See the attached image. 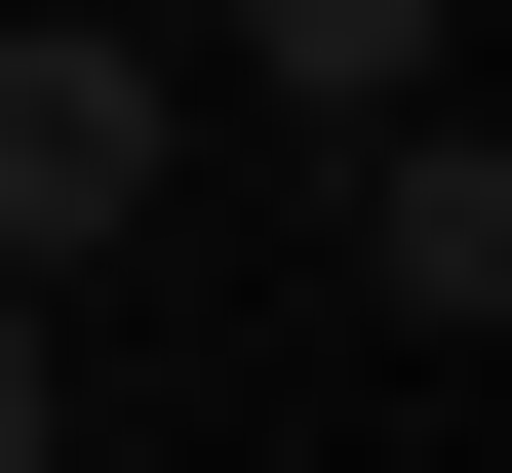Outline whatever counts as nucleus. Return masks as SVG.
I'll return each instance as SVG.
<instances>
[{
	"label": "nucleus",
	"instance_id": "f257e3e1",
	"mask_svg": "<svg viewBox=\"0 0 512 473\" xmlns=\"http://www.w3.org/2000/svg\"><path fill=\"white\" fill-rule=\"evenodd\" d=\"M158 158H197V119H158V40L0 0V316H40V276H119V237H158Z\"/></svg>",
	"mask_w": 512,
	"mask_h": 473
},
{
	"label": "nucleus",
	"instance_id": "f03ea898",
	"mask_svg": "<svg viewBox=\"0 0 512 473\" xmlns=\"http://www.w3.org/2000/svg\"><path fill=\"white\" fill-rule=\"evenodd\" d=\"M355 276H394V316H512V158H473V79H434V119H355Z\"/></svg>",
	"mask_w": 512,
	"mask_h": 473
},
{
	"label": "nucleus",
	"instance_id": "7ed1b4c3",
	"mask_svg": "<svg viewBox=\"0 0 512 473\" xmlns=\"http://www.w3.org/2000/svg\"><path fill=\"white\" fill-rule=\"evenodd\" d=\"M237 79L276 119H434V0H237Z\"/></svg>",
	"mask_w": 512,
	"mask_h": 473
},
{
	"label": "nucleus",
	"instance_id": "20e7f679",
	"mask_svg": "<svg viewBox=\"0 0 512 473\" xmlns=\"http://www.w3.org/2000/svg\"><path fill=\"white\" fill-rule=\"evenodd\" d=\"M0 473H79V395H40V316H0Z\"/></svg>",
	"mask_w": 512,
	"mask_h": 473
}]
</instances>
